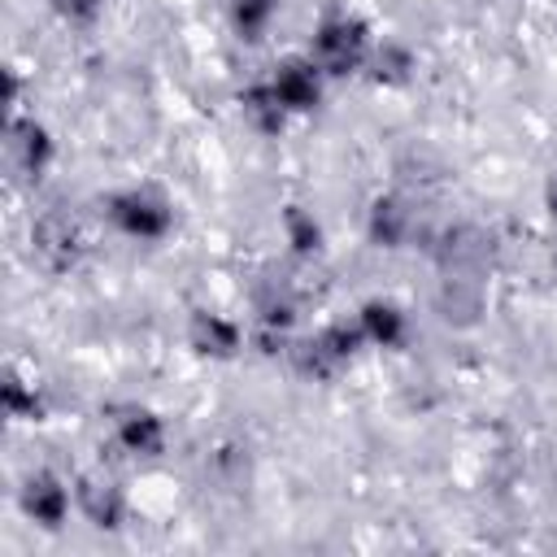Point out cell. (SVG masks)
Segmentation results:
<instances>
[{"mask_svg":"<svg viewBox=\"0 0 557 557\" xmlns=\"http://www.w3.org/2000/svg\"><path fill=\"white\" fill-rule=\"evenodd\" d=\"M370 52H374L370 26H366L361 17H348V13H335V17L318 22L313 44H309V57H313V65H318L326 78H344V74L366 70Z\"/></svg>","mask_w":557,"mask_h":557,"instance_id":"1","label":"cell"},{"mask_svg":"<svg viewBox=\"0 0 557 557\" xmlns=\"http://www.w3.org/2000/svg\"><path fill=\"white\" fill-rule=\"evenodd\" d=\"M366 344V335H361V326L352 322H335V326H326V331H318V335H309V339H300L296 348H292V361H296V370L305 374V379H335L348 361H352V352Z\"/></svg>","mask_w":557,"mask_h":557,"instance_id":"2","label":"cell"},{"mask_svg":"<svg viewBox=\"0 0 557 557\" xmlns=\"http://www.w3.org/2000/svg\"><path fill=\"white\" fill-rule=\"evenodd\" d=\"M104 218H109L122 235H131V239H161V235H170V226H174L170 205H165L161 196L144 191V187H131V191L109 196V200H104Z\"/></svg>","mask_w":557,"mask_h":557,"instance_id":"3","label":"cell"},{"mask_svg":"<svg viewBox=\"0 0 557 557\" xmlns=\"http://www.w3.org/2000/svg\"><path fill=\"white\" fill-rule=\"evenodd\" d=\"M17 505H22V513H26L35 527L57 531V527L70 518L74 487H70L65 479H57L52 470H35V474L22 479V487H17Z\"/></svg>","mask_w":557,"mask_h":557,"instance_id":"4","label":"cell"},{"mask_svg":"<svg viewBox=\"0 0 557 557\" xmlns=\"http://www.w3.org/2000/svg\"><path fill=\"white\" fill-rule=\"evenodd\" d=\"M322 70L313 65V57H283L274 70H270V87L274 96L283 100L287 113H309L318 109L322 100Z\"/></svg>","mask_w":557,"mask_h":557,"instance_id":"5","label":"cell"},{"mask_svg":"<svg viewBox=\"0 0 557 557\" xmlns=\"http://www.w3.org/2000/svg\"><path fill=\"white\" fill-rule=\"evenodd\" d=\"M78 248H83V235L78 226L65 218V213H44L35 226H30V252L39 257L44 270L61 274L78 261Z\"/></svg>","mask_w":557,"mask_h":557,"instance_id":"6","label":"cell"},{"mask_svg":"<svg viewBox=\"0 0 557 557\" xmlns=\"http://www.w3.org/2000/svg\"><path fill=\"white\" fill-rule=\"evenodd\" d=\"M74 505H78V513H83L91 527H100V531H117L122 518H126V496H122V487H117L113 479H104V474H78V479H74Z\"/></svg>","mask_w":557,"mask_h":557,"instance_id":"7","label":"cell"},{"mask_svg":"<svg viewBox=\"0 0 557 557\" xmlns=\"http://www.w3.org/2000/svg\"><path fill=\"white\" fill-rule=\"evenodd\" d=\"M187 344L200 352V357H213V361H231L239 348H244V331L226 318V313H213V309H196L191 322H187Z\"/></svg>","mask_w":557,"mask_h":557,"instance_id":"8","label":"cell"},{"mask_svg":"<svg viewBox=\"0 0 557 557\" xmlns=\"http://www.w3.org/2000/svg\"><path fill=\"white\" fill-rule=\"evenodd\" d=\"M113 440L126 457H161L165 453V422L152 413V409H122L117 422H113Z\"/></svg>","mask_w":557,"mask_h":557,"instance_id":"9","label":"cell"},{"mask_svg":"<svg viewBox=\"0 0 557 557\" xmlns=\"http://www.w3.org/2000/svg\"><path fill=\"white\" fill-rule=\"evenodd\" d=\"M9 152H13V161H17L22 174L39 178L48 170V161H52V135H48V126L35 122V117H9Z\"/></svg>","mask_w":557,"mask_h":557,"instance_id":"10","label":"cell"},{"mask_svg":"<svg viewBox=\"0 0 557 557\" xmlns=\"http://www.w3.org/2000/svg\"><path fill=\"white\" fill-rule=\"evenodd\" d=\"M239 117H244L257 135H278L292 113H287L283 100L274 96L270 78H261V83H248V87L239 91Z\"/></svg>","mask_w":557,"mask_h":557,"instance_id":"11","label":"cell"},{"mask_svg":"<svg viewBox=\"0 0 557 557\" xmlns=\"http://www.w3.org/2000/svg\"><path fill=\"white\" fill-rule=\"evenodd\" d=\"M409 209H405V200H396V196H379L374 205H370V213H366V235H370V244H379V248H400L405 244V235H409Z\"/></svg>","mask_w":557,"mask_h":557,"instance_id":"12","label":"cell"},{"mask_svg":"<svg viewBox=\"0 0 557 557\" xmlns=\"http://www.w3.org/2000/svg\"><path fill=\"white\" fill-rule=\"evenodd\" d=\"M357 326H361L366 344H379V348L405 344V313L392 300H366L361 313H357Z\"/></svg>","mask_w":557,"mask_h":557,"instance_id":"13","label":"cell"},{"mask_svg":"<svg viewBox=\"0 0 557 557\" xmlns=\"http://www.w3.org/2000/svg\"><path fill=\"white\" fill-rule=\"evenodd\" d=\"M366 70H370V78H374V83H383V87H400V83H409V78H413L418 61H413V52H409L405 44L383 39V44L370 52Z\"/></svg>","mask_w":557,"mask_h":557,"instance_id":"14","label":"cell"},{"mask_svg":"<svg viewBox=\"0 0 557 557\" xmlns=\"http://www.w3.org/2000/svg\"><path fill=\"white\" fill-rule=\"evenodd\" d=\"M0 405H4V413H9V418H17V422H39V418H44V396L35 392V383L17 379L13 370H4Z\"/></svg>","mask_w":557,"mask_h":557,"instance_id":"15","label":"cell"},{"mask_svg":"<svg viewBox=\"0 0 557 557\" xmlns=\"http://www.w3.org/2000/svg\"><path fill=\"white\" fill-rule=\"evenodd\" d=\"M274 13H278V0H231V26L248 44H257L270 30Z\"/></svg>","mask_w":557,"mask_h":557,"instance_id":"16","label":"cell"},{"mask_svg":"<svg viewBox=\"0 0 557 557\" xmlns=\"http://www.w3.org/2000/svg\"><path fill=\"white\" fill-rule=\"evenodd\" d=\"M283 235H287L292 252H300V257H313V252L322 248V226H318V218H313L309 209H300V205H287V209H283Z\"/></svg>","mask_w":557,"mask_h":557,"instance_id":"17","label":"cell"},{"mask_svg":"<svg viewBox=\"0 0 557 557\" xmlns=\"http://www.w3.org/2000/svg\"><path fill=\"white\" fill-rule=\"evenodd\" d=\"M48 4L65 26H91L104 9V0H48Z\"/></svg>","mask_w":557,"mask_h":557,"instance_id":"18","label":"cell"},{"mask_svg":"<svg viewBox=\"0 0 557 557\" xmlns=\"http://www.w3.org/2000/svg\"><path fill=\"white\" fill-rule=\"evenodd\" d=\"M548 213H553V218H557V183H553V187H548Z\"/></svg>","mask_w":557,"mask_h":557,"instance_id":"19","label":"cell"}]
</instances>
